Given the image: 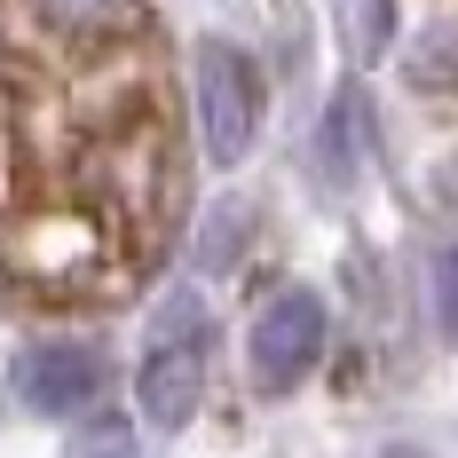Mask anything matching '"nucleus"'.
Wrapping results in <instances>:
<instances>
[{
  "label": "nucleus",
  "instance_id": "1",
  "mask_svg": "<svg viewBox=\"0 0 458 458\" xmlns=\"http://www.w3.org/2000/svg\"><path fill=\"white\" fill-rule=\"evenodd\" d=\"M206 371H214V317L198 293H174L158 324H150V348H142V371H135V403L158 435H174L198 419L206 403Z\"/></svg>",
  "mask_w": 458,
  "mask_h": 458
},
{
  "label": "nucleus",
  "instance_id": "2",
  "mask_svg": "<svg viewBox=\"0 0 458 458\" xmlns=\"http://www.w3.org/2000/svg\"><path fill=\"white\" fill-rule=\"evenodd\" d=\"M261 127V72L229 40H198V135L214 166H237Z\"/></svg>",
  "mask_w": 458,
  "mask_h": 458
},
{
  "label": "nucleus",
  "instance_id": "3",
  "mask_svg": "<svg viewBox=\"0 0 458 458\" xmlns=\"http://www.w3.org/2000/svg\"><path fill=\"white\" fill-rule=\"evenodd\" d=\"M245 356H253V379L284 395V387H301L324 356V301L309 284H293V293H276L269 309L253 317V340H245Z\"/></svg>",
  "mask_w": 458,
  "mask_h": 458
},
{
  "label": "nucleus",
  "instance_id": "4",
  "mask_svg": "<svg viewBox=\"0 0 458 458\" xmlns=\"http://www.w3.org/2000/svg\"><path fill=\"white\" fill-rule=\"evenodd\" d=\"M95 387H103V356L80 348V340H40V348H24V356H16V395H24L40 419L88 411Z\"/></svg>",
  "mask_w": 458,
  "mask_h": 458
},
{
  "label": "nucleus",
  "instance_id": "5",
  "mask_svg": "<svg viewBox=\"0 0 458 458\" xmlns=\"http://www.w3.org/2000/svg\"><path fill=\"white\" fill-rule=\"evenodd\" d=\"M95 253H103V237L80 214H40V222L8 229V269L24 284H80L95 269Z\"/></svg>",
  "mask_w": 458,
  "mask_h": 458
},
{
  "label": "nucleus",
  "instance_id": "6",
  "mask_svg": "<svg viewBox=\"0 0 458 458\" xmlns=\"http://www.w3.org/2000/svg\"><path fill=\"white\" fill-rule=\"evenodd\" d=\"M364 142H371V111H364L356 88H340L332 95V119H324V166H332V182H356Z\"/></svg>",
  "mask_w": 458,
  "mask_h": 458
},
{
  "label": "nucleus",
  "instance_id": "7",
  "mask_svg": "<svg viewBox=\"0 0 458 458\" xmlns=\"http://www.w3.org/2000/svg\"><path fill=\"white\" fill-rule=\"evenodd\" d=\"M72 458H142V443L119 427V419H95L88 435H80V451H72Z\"/></svg>",
  "mask_w": 458,
  "mask_h": 458
},
{
  "label": "nucleus",
  "instance_id": "8",
  "mask_svg": "<svg viewBox=\"0 0 458 458\" xmlns=\"http://www.w3.org/2000/svg\"><path fill=\"white\" fill-rule=\"evenodd\" d=\"M119 0H40V16L47 24H64V32H88V24H103Z\"/></svg>",
  "mask_w": 458,
  "mask_h": 458
},
{
  "label": "nucleus",
  "instance_id": "9",
  "mask_svg": "<svg viewBox=\"0 0 458 458\" xmlns=\"http://www.w3.org/2000/svg\"><path fill=\"white\" fill-rule=\"evenodd\" d=\"M435 317H443V332L458 340V245L435 253Z\"/></svg>",
  "mask_w": 458,
  "mask_h": 458
}]
</instances>
